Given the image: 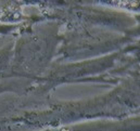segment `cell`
Returning a JSON list of instances; mask_svg holds the SVG:
<instances>
[{"label": "cell", "instance_id": "cell-1", "mask_svg": "<svg viewBox=\"0 0 140 131\" xmlns=\"http://www.w3.org/2000/svg\"><path fill=\"white\" fill-rule=\"evenodd\" d=\"M60 131H73V129L70 128V127H62L60 129Z\"/></svg>", "mask_w": 140, "mask_h": 131}]
</instances>
